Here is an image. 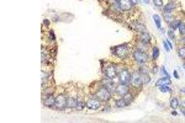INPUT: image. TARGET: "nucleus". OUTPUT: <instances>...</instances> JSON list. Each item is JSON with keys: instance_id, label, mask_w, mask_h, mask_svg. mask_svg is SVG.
<instances>
[{"instance_id": "1", "label": "nucleus", "mask_w": 185, "mask_h": 123, "mask_svg": "<svg viewBox=\"0 0 185 123\" xmlns=\"http://www.w3.org/2000/svg\"><path fill=\"white\" fill-rule=\"evenodd\" d=\"M133 48H131V46L128 43H123V44H120V46H116V47H112L111 48V53H112V55L117 57L118 59L121 60H126L128 58L131 51H132Z\"/></svg>"}, {"instance_id": "2", "label": "nucleus", "mask_w": 185, "mask_h": 123, "mask_svg": "<svg viewBox=\"0 0 185 123\" xmlns=\"http://www.w3.org/2000/svg\"><path fill=\"white\" fill-rule=\"evenodd\" d=\"M94 95H95L101 102H109L111 100V97H112V92H111L106 86L100 85L99 86V89L94 92Z\"/></svg>"}, {"instance_id": "3", "label": "nucleus", "mask_w": 185, "mask_h": 123, "mask_svg": "<svg viewBox=\"0 0 185 123\" xmlns=\"http://www.w3.org/2000/svg\"><path fill=\"white\" fill-rule=\"evenodd\" d=\"M132 58H133V60L136 61L137 65L147 64L148 60H149V57H148L147 52L139 51V49H136V48H133V51H132Z\"/></svg>"}, {"instance_id": "4", "label": "nucleus", "mask_w": 185, "mask_h": 123, "mask_svg": "<svg viewBox=\"0 0 185 123\" xmlns=\"http://www.w3.org/2000/svg\"><path fill=\"white\" fill-rule=\"evenodd\" d=\"M65 108H68V95L65 92H61L56 96V105L54 110L63 111Z\"/></svg>"}, {"instance_id": "5", "label": "nucleus", "mask_w": 185, "mask_h": 123, "mask_svg": "<svg viewBox=\"0 0 185 123\" xmlns=\"http://www.w3.org/2000/svg\"><path fill=\"white\" fill-rule=\"evenodd\" d=\"M102 73L105 76L115 79V78H117L118 74V65L114 63H106L105 67H102Z\"/></svg>"}, {"instance_id": "6", "label": "nucleus", "mask_w": 185, "mask_h": 123, "mask_svg": "<svg viewBox=\"0 0 185 123\" xmlns=\"http://www.w3.org/2000/svg\"><path fill=\"white\" fill-rule=\"evenodd\" d=\"M117 78H118V81H120L121 84L130 85V83H131V73H130L128 69L125 68V67H118Z\"/></svg>"}, {"instance_id": "7", "label": "nucleus", "mask_w": 185, "mask_h": 123, "mask_svg": "<svg viewBox=\"0 0 185 123\" xmlns=\"http://www.w3.org/2000/svg\"><path fill=\"white\" fill-rule=\"evenodd\" d=\"M130 85H132L133 88L137 89H142L143 86V80H142V74L138 70H135L132 74H131V83Z\"/></svg>"}, {"instance_id": "8", "label": "nucleus", "mask_w": 185, "mask_h": 123, "mask_svg": "<svg viewBox=\"0 0 185 123\" xmlns=\"http://www.w3.org/2000/svg\"><path fill=\"white\" fill-rule=\"evenodd\" d=\"M86 107L93 110V111H96V110H99L101 107V101L93 94V95L86 100Z\"/></svg>"}, {"instance_id": "9", "label": "nucleus", "mask_w": 185, "mask_h": 123, "mask_svg": "<svg viewBox=\"0 0 185 123\" xmlns=\"http://www.w3.org/2000/svg\"><path fill=\"white\" fill-rule=\"evenodd\" d=\"M42 102H43V106H46V107L54 108V105H56V95H54V94L43 95L42 96Z\"/></svg>"}, {"instance_id": "10", "label": "nucleus", "mask_w": 185, "mask_h": 123, "mask_svg": "<svg viewBox=\"0 0 185 123\" xmlns=\"http://www.w3.org/2000/svg\"><path fill=\"white\" fill-rule=\"evenodd\" d=\"M131 91V89H130V85H126V84H121V83H118V85H116V95L118 96H123V95H126L127 92H130Z\"/></svg>"}, {"instance_id": "11", "label": "nucleus", "mask_w": 185, "mask_h": 123, "mask_svg": "<svg viewBox=\"0 0 185 123\" xmlns=\"http://www.w3.org/2000/svg\"><path fill=\"white\" fill-rule=\"evenodd\" d=\"M118 4H120V7H121V11H132L133 10V7H135V5L132 4V1L131 0H120L118 1Z\"/></svg>"}, {"instance_id": "12", "label": "nucleus", "mask_w": 185, "mask_h": 123, "mask_svg": "<svg viewBox=\"0 0 185 123\" xmlns=\"http://www.w3.org/2000/svg\"><path fill=\"white\" fill-rule=\"evenodd\" d=\"M138 41L148 44V46H151V43H152V38H151V36L147 31L146 32H138Z\"/></svg>"}, {"instance_id": "13", "label": "nucleus", "mask_w": 185, "mask_h": 123, "mask_svg": "<svg viewBox=\"0 0 185 123\" xmlns=\"http://www.w3.org/2000/svg\"><path fill=\"white\" fill-rule=\"evenodd\" d=\"M175 9H176V3L172 0V1H169L163 6V12H174Z\"/></svg>"}, {"instance_id": "14", "label": "nucleus", "mask_w": 185, "mask_h": 123, "mask_svg": "<svg viewBox=\"0 0 185 123\" xmlns=\"http://www.w3.org/2000/svg\"><path fill=\"white\" fill-rule=\"evenodd\" d=\"M122 97H123V100L126 101V105L128 106V105L132 104L133 100H135V94H133L132 91H130V92H127L126 95H123Z\"/></svg>"}, {"instance_id": "15", "label": "nucleus", "mask_w": 185, "mask_h": 123, "mask_svg": "<svg viewBox=\"0 0 185 123\" xmlns=\"http://www.w3.org/2000/svg\"><path fill=\"white\" fill-rule=\"evenodd\" d=\"M172 84V81H170V78H160V79L157 81V83H155V86H157V88H159V86H162V85H170Z\"/></svg>"}, {"instance_id": "16", "label": "nucleus", "mask_w": 185, "mask_h": 123, "mask_svg": "<svg viewBox=\"0 0 185 123\" xmlns=\"http://www.w3.org/2000/svg\"><path fill=\"white\" fill-rule=\"evenodd\" d=\"M169 105H170V107L172 108H179V106H180V101H179V97H176V96H172L170 97V102H169Z\"/></svg>"}, {"instance_id": "17", "label": "nucleus", "mask_w": 185, "mask_h": 123, "mask_svg": "<svg viewBox=\"0 0 185 123\" xmlns=\"http://www.w3.org/2000/svg\"><path fill=\"white\" fill-rule=\"evenodd\" d=\"M115 106H116L117 108H123V107H126V101L123 100V97L120 96V97H117V98H115Z\"/></svg>"}, {"instance_id": "18", "label": "nucleus", "mask_w": 185, "mask_h": 123, "mask_svg": "<svg viewBox=\"0 0 185 123\" xmlns=\"http://www.w3.org/2000/svg\"><path fill=\"white\" fill-rule=\"evenodd\" d=\"M179 22H180V19H178V17L175 19V17H174L169 23H168V26H169V28H172V30H178Z\"/></svg>"}, {"instance_id": "19", "label": "nucleus", "mask_w": 185, "mask_h": 123, "mask_svg": "<svg viewBox=\"0 0 185 123\" xmlns=\"http://www.w3.org/2000/svg\"><path fill=\"white\" fill-rule=\"evenodd\" d=\"M137 70L141 73L142 75H143V74H149V72H151V70H149V67H148L147 64H139Z\"/></svg>"}, {"instance_id": "20", "label": "nucleus", "mask_w": 185, "mask_h": 123, "mask_svg": "<svg viewBox=\"0 0 185 123\" xmlns=\"http://www.w3.org/2000/svg\"><path fill=\"white\" fill-rule=\"evenodd\" d=\"M158 57H159V48L157 46L152 47V59L155 61V60L158 59Z\"/></svg>"}, {"instance_id": "21", "label": "nucleus", "mask_w": 185, "mask_h": 123, "mask_svg": "<svg viewBox=\"0 0 185 123\" xmlns=\"http://www.w3.org/2000/svg\"><path fill=\"white\" fill-rule=\"evenodd\" d=\"M163 17L168 23H169L172 20L174 19V14H173V12H163Z\"/></svg>"}, {"instance_id": "22", "label": "nucleus", "mask_w": 185, "mask_h": 123, "mask_svg": "<svg viewBox=\"0 0 185 123\" xmlns=\"http://www.w3.org/2000/svg\"><path fill=\"white\" fill-rule=\"evenodd\" d=\"M178 30H179V32H180V35H182V36L185 35V20H180Z\"/></svg>"}, {"instance_id": "23", "label": "nucleus", "mask_w": 185, "mask_h": 123, "mask_svg": "<svg viewBox=\"0 0 185 123\" xmlns=\"http://www.w3.org/2000/svg\"><path fill=\"white\" fill-rule=\"evenodd\" d=\"M178 55H179L182 59L185 60V44H183L182 47L178 48Z\"/></svg>"}, {"instance_id": "24", "label": "nucleus", "mask_w": 185, "mask_h": 123, "mask_svg": "<svg viewBox=\"0 0 185 123\" xmlns=\"http://www.w3.org/2000/svg\"><path fill=\"white\" fill-rule=\"evenodd\" d=\"M159 91L160 92H172L173 90L170 88V85H162V86H159Z\"/></svg>"}, {"instance_id": "25", "label": "nucleus", "mask_w": 185, "mask_h": 123, "mask_svg": "<svg viewBox=\"0 0 185 123\" xmlns=\"http://www.w3.org/2000/svg\"><path fill=\"white\" fill-rule=\"evenodd\" d=\"M142 80H143V85H147L151 83V76L149 74H143L142 75Z\"/></svg>"}, {"instance_id": "26", "label": "nucleus", "mask_w": 185, "mask_h": 123, "mask_svg": "<svg viewBox=\"0 0 185 123\" xmlns=\"http://www.w3.org/2000/svg\"><path fill=\"white\" fill-rule=\"evenodd\" d=\"M153 20H154V22L155 25H157V27L159 28V30H162V25H160V17L158 15H153Z\"/></svg>"}, {"instance_id": "27", "label": "nucleus", "mask_w": 185, "mask_h": 123, "mask_svg": "<svg viewBox=\"0 0 185 123\" xmlns=\"http://www.w3.org/2000/svg\"><path fill=\"white\" fill-rule=\"evenodd\" d=\"M153 5L157 7H163L164 6V0H153Z\"/></svg>"}, {"instance_id": "28", "label": "nucleus", "mask_w": 185, "mask_h": 123, "mask_svg": "<svg viewBox=\"0 0 185 123\" xmlns=\"http://www.w3.org/2000/svg\"><path fill=\"white\" fill-rule=\"evenodd\" d=\"M168 36H169L172 39H175V38H176V36H175V30H172V28H169V30H168Z\"/></svg>"}, {"instance_id": "29", "label": "nucleus", "mask_w": 185, "mask_h": 123, "mask_svg": "<svg viewBox=\"0 0 185 123\" xmlns=\"http://www.w3.org/2000/svg\"><path fill=\"white\" fill-rule=\"evenodd\" d=\"M48 35H49V39H51L52 42H54V41H56V36H54V32H53V30H49Z\"/></svg>"}, {"instance_id": "30", "label": "nucleus", "mask_w": 185, "mask_h": 123, "mask_svg": "<svg viewBox=\"0 0 185 123\" xmlns=\"http://www.w3.org/2000/svg\"><path fill=\"white\" fill-rule=\"evenodd\" d=\"M160 73H162V74H163V75H164V76H167V78H169V74H168V72L165 70V68H164V67H162V68H160Z\"/></svg>"}, {"instance_id": "31", "label": "nucleus", "mask_w": 185, "mask_h": 123, "mask_svg": "<svg viewBox=\"0 0 185 123\" xmlns=\"http://www.w3.org/2000/svg\"><path fill=\"white\" fill-rule=\"evenodd\" d=\"M163 46H164V48H165L167 52H170V47H169V44H168L167 41H163Z\"/></svg>"}, {"instance_id": "32", "label": "nucleus", "mask_w": 185, "mask_h": 123, "mask_svg": "<svg viewBox=\"0 0 185 123\" xmlns=\"http://www.w3.org/2000/svg\"><path fill=\"white\" fill-rule=\"evenodd\" d=\"M152 73H153V74H157L158 73V68H157V65H155V67H153V68H152V70H151Z\"/></svg>"}, {"instance_id": "33", "label": "nucleus", "mask_w": 185, "mask_h": 123, "mask_svg": "<svg viewBox=\"0 0 185 123\" xmlns=\"http://www.w3.org/2000/svg\"><path fill=\"white\" fill-rule=\"evenodd\" d=\"M174 76H175V79H179V73L176 70H174Z\"/></svg>"}, {"instance_id": "34", "label": "nucleus", "mask_w": 185, "mask_h": 123, "mask_svg": "<svg viewBox=\"0 0 185 123\" xmlns=\"http://www.w3.org/2000/svg\"><path fill=\"white\" fill-rule=\"evenodd\" d=\"M180 42H182L183 44H185V35H184V36L182 37V39H180Z\"/></svg>"}, {"instance_id": "35", "label": "nucleus", "mask_w": 185, "mask_h": 123, "mask_svg": "<svg viewBox=\"0 0 185 123\" xmlns=\"http://www.w3.org/2000/svg\"><path fill=\"white\" fill-rule=\"evenodd\" d=\"M131 1H132L133 5H137V4H138V0H131Z\"/></svg>"}, {"instance_id": "36", "label": "nucleus", "mask_w": 185, "mask_h": 123, "mask_svg": "<svg viewBox=\"0 0 185 123\" xmlns=\"http://www.w3.org/2000/svg\"><path fill=\"white\" fill-rule=\"evenodd\" d=\"M172 114H173V116H176V114H178V112H176V111H173Z\"/></svg>"}, {"instance_id": "37", "label": "nucleus", "mask_w": 185, "mask_h": 123, "mask_svg": "<svg viewBox=\"0 0 185 123\" xmlns=\"http://www.w3.org/2000/svg\"><path fill=\"white\" fill-rule=\"evenodd\" d=\"M44 25H47V26H48V23H49V21H47V20H44V22H43Z\"/></svg>"}, {"instance_id": "38", "label": "nucleus", "mask_w": 185, "mask_h": 123, "mask_svg": "<svg viewBox=\"0 0 185 123\" xmlns=\"http://www.w3.org/2000/svg\"><path fill=\"white\" fill-rule=\"evenodd\" d=\"M180 91H182V92L184 94V95H185V89H183V88H182V89H180Z\"/></svg>"}, {"instance_id": "39", "label": "nucleus", "mask_w": 185, "mask_h": 123, "mask_svg": "<svg viewBox=\"0 0 185 123\" xmlns=\"http://www.w3.org/2000/svg\"><path fill=\"white\" fill-rule=\"evenodd\" d=\"M182 113H183L184 116H185V110H184V108H182Z\"/></svg>"}, {"instance_id": "40", "label": "nucleus", "mask_w": 185, "mask_h": 123, "mask_svg": "<svg viewBox=\"0 0 185 123\" xmlns=\"http://www.w3.org/2000/svg\"><path fill=\"white\" fill-rule=\"evenodd\" d=\"M143 1H145V3H146V4H147V3H148V1H149V0H143Z\"/></svg>"}, {"instance_id": "41", "label": "nucleus", "mask_w": 185, "mask_h": 123, "mask_svg": "<svg viewBox=\"0 0 185 123\" xmlns=\"http://www.w3.org/2000/svg\"><path fill=\"white\" fill-rule=\"evenodd\" d=\"M114 1H120V0H114Z\"/></svg>"}, {"instance_id": "42", "label": "nucleus", "mask_w": 185, "mask_h": 123, "mask_svg": "<svg viewBox=\"0 0 185 123\" xmlns=\"http://www.w3.org/2000/svg\"><path fill=\"white\" fill-rule=\"evenodd\" d=\"M184 105H185V100H184Z\"/></svg>"}]
</instances>
